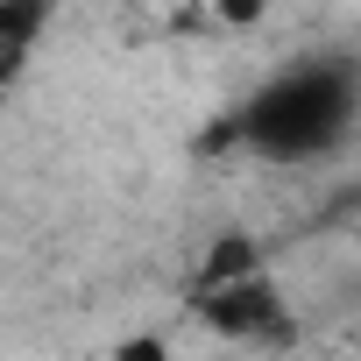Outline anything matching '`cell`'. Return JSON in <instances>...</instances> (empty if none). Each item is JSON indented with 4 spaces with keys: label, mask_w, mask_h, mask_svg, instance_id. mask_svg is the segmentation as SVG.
<instances>
[{
    "label": "cell",
    "mask_w": 361,
    "mask_h": 361,
    "mask_svg": "<svg viewBox=\"0 0 361 361\" xmlns=\"http://www.w3.org/2000/svg\"><path fill=\"white\" fill-rule=\"evenodd\" d=\"M361 121V71L347 57H298L283 71H269L227 121V135L262 156V163H319L333 156Z\"/></svg>",
    "instance_id": "obj_1"
},
{
    "label": "cell",
    "mask_w": 361,
    "mask_h": 361,
    "mask_svg": "<svg viewBox=\"0 0 361 361\" xmlns=\"http://www.w3.org/2000/svg\"><path fill=\"white\" fill-rule=\"evenodd\" d=\"M199 312H206V326L227 333V340H255V347L290 340V305H283V290H276L262 269H255V276H234V283H206V290H199Z\"/></svg>",
    "instance_id": "obj_2"
},
{
    "label": "cell",
    "mask_w": 361,
    "mask_h": 361,
    "mask_svg": "<svg viewBox=\"0 0 361 361\" xmlns=\"http://www.w3.org/2000/svg\"><path fill=\"white\" fill-rule=\"evenodd\" d=\"M50 22H57V0H0V92L29 71V57L43 50Z\"/></svg>",
    "instance_id": "obj_3"
}]
</instances>
